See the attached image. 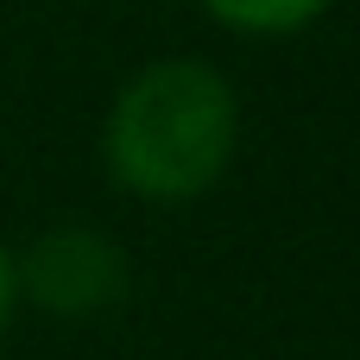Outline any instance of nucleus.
<instances>
[{
    "instance_id": "f257e3e1",
    "label": "nucleus",
    "mask_w": 360,
    "mask_h": 360,
    "mask_svg": "<svg viewBox=\"0 0 360 360\" xmlns=\"http://www.w3.org/2000/svg\"><path fill=\"white\" fill-rule=\"evenodd\" d=\"M240 146V95L202 57L146 63L101 120V165L139 202L209 196Z\"/></svg>"
},
{
    "instance_id": "f03ea898",
    "label": "nucleus",
    "mask_w": 360,
    "mask_h": 360,
    "mask_svg": "<svg viewBox=\"0 0 360 360\" xmlns=\"http://www.w3.org/2000/svg\"><path fill=\"white\" fill-rule=\"evenodd\" d=\"M13 266H19V304L63 323H95L120 310L133 285L120 240L101 228H44L25 253H13Z\"/></svg>"
},
{
    "instance_id": "7ed1b4c3",
    "label": "nucleus",
    "mask_w": 360,
    "mask_h": 360,
    "mask_svg": "<svg viewBox=\"0 0 360 360\" xmlns=\"http://www.w3.org/2000/svg\"><path fill=\"white\" fill-rule=\"evenodd\" d=\"M196 6L240 38H285V32L316 25L335 0H196Z\"/></svg>"
},
{
    "instance_id": "20e7f679",
    "label": "nucleus",
    "mask_w": 360,
    "mask_h": 360,
    "mask_svg": "<svg viewBox=\"0 0 360 360\" xmlns=\"http://www.w3.org/2000/svg\"><path fill=\"white\" fill-rule=\"evenodd\" d=\"M13 316H19V266H13V247L0 240V335L13 329Z\"/></svg>"
}]
</instances>
